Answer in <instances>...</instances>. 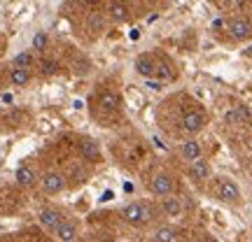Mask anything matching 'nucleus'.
Here are the masks:
<instances>
[{
    "label": "nucleus",
    "mask_w": 252,
    "mask_h": 242,
    "mask_svg": "<svg viewBox=\"0 0 252 242\" xmlns=\"http://www.w3.org/2000/svg\"><path fill=\"white\" fill-rule=\"evenodd\" d=\"M122 216H124V221L128 224H145V221H150V207L140 205V203H128V205L122 210Z\"/></svg>",
    "instance_id": "obj_1"
},
{
    "label": "nucleus",
    "mask_w": 252,
    "mask_h": 242,
    "mask_svg": "<svg viewBox=\"0 0 252 242\" xmlns=\"http://www.w3.org/2000/svg\"><path fill=\"white\" fill-rule=\"evenodd\" d=\"M203 126H206V114L201 112V109H189L185 112V117H182V128L187 131V133H198V131H203Z\"/></svg>",
    "instance_id": "obj_2"
},
{
    "label": "nucleus",
    "mask_w": 252,
    "mask_h": 242,
    "mask_svg": "<svg viewBox=\"0 0 252 242\" xmlns=\"http://www.w3.org/2000/svg\"><path fill=\"white\" fill-rule=\"evenodd\" d=\"M217 196L222 198V200H226V203H236V200L241 198V188H238L236 182L229 180V177H222L220 184H217Z\"/></svg>",
    "instance_id": "obj_3"
},
{
    "label": "nucleus",
    "mask_w": 252,
    "mask_h": 242,
    "mask_svg": "<svg viewBox=\"0 0 252 242\" xmlns=\"http://www.w3.org/2000/svg\"><path fill=\"white\" fill-rule=\"evenodd\" d=\"M150 191H152L154 196H168L173 191V182L168 175H163V172H159V175H154L152 182H150Z\"/></svg>",
    "instance_id": "obj_4"
},
{
    "label": "nucleus",
    "mask_w": 252,
    "mask_h": 242,
    "mask_svg": "<svg viewBox=\"0 0 252 242\" xmlns=\"http://www.w3.org/2000/svg\"><path fill=\"white\" fill-rule=\"evenodd\" d=\"M157 65H159V63L154 61V56H150V54H143V56L135 58V72L143 75V77H147V80L157 75Z\"/></svg>",
    "instance_id": "obj_5"
},
{
    "label": "nucleus",
    "mask_w": 252,
    "mask_h": 242,
    "mask_svg": "<svg viewBox=\"0 0 252 242\" xmlns=\"http://www.w3.org/2000/svg\"><path fill=\"white\" fill-rule=\"evenodd\" d=\"M229 33H231L234 40H245V37H250V33H252V24L248 21V19L238 17L229 24Z\"/></svg>",
    "instance_id": "obj_6"
},
{
    "label": "nucleus",
    "mask_w": 252,
    "mask_h": 242,
    "mask_svg": "<svg viewBox=\"0 0 252 242\" xmlns=\"http://www.w3.org/2000/svg\"><path fill=\"white\" fill-rule=\"evenodd\" d=\"M80 152H82V156H84L87 161H91V163L100 161V149H98V144L94 142L91 137H84V140L80 142Z\"/></svg>",
    "instance_id": "obj_7"
},
{
    "label": "nucleus",
    "mask_w": 252,
    "mask_h": 242,
    "mask_svg": "<svg viewBox=\"0 0 252 242\" xmlns=\"http://www.w3.org/2000/svg\"><path fill=\"white\" fill-rule=\"evenodd\" d=\"M42 187H45L47 193H59L65 187V180H63L59 172H47L45 177H42Z\"/></svg>",
    "instance_id": "obj_8"
},
{
    "label": "nucleus",
    "mask_w": 252,
    "mask_h": 242,
    "mask_svg": "<svg viewBox=\"0 0 252 242\" xmlns=\"http://www.w3.org/2000/svg\"><path fill=\"white\" fill-rule=\"evenodd\" d=\"M189 177L196 182H203L210 177V165H208V161H203V159H198V161L189 163Z\"/></svg>",
    "instance_id": "obj_9"
},
{
    "label": "nucleus",
    "mask_w": 252,
    "mask_h": 242,
    "mask_svg": "<svg viewBox=\"0 0 252 242\" xmlns=\"http://www.w3.org/2000/svg\"><path fill=\"white\" fill-rule=\"evenodd\" d=\"M61 221H63L61 215H59L56 210H52V207H45V210L40 212V224L45 226V228H49V231H56Z\"/></svg>",
    "instance_id": "obj_10"
},
{
    "label": "nucleus",
    "mask_w": 252,
    "mask_h": 242,
    "mask_svg": "<svg viewBox=\"0 0 252 242\" xmlns=\"http://www.w3.org/2000/svg\"><path fill=\"white\" fill-rule=\"evenodd\" d=\"M182 159L187 163H194L201 159V144L196 140H187V142L182 144Z\"/></svg>",
    "instance_id": "obj_11"
},
{
    "label": "nucleus",
    "mask_w": 252,
    "mask_h": 242,
    "mask_svg": "<svg viewBox=\"0 0 252 242\" xmlns=\"http://www.w3.org/2000/svg\"><path fill=\"white\" fill-rule=\"evenodd\" d=\"M163 212L168 216H180L182 215V203H180V198H175V196H166L163 198Z\"/></svg>",
    "instance_id": "obj_12"
},
{
    "label": "nucleus",
    "mask_w": 252,
    "mask_h": 242,
    "mask_svg": "<svg viewBox=\"0 0 252 242\" xmlns=\"http://www.w3.org/2000/svg\"><path fill=\"white\" fill-rule=\"evenodd\" d=\"M75 233H77V228H75L72 221H61L59 228H56V235H59L61 242H72L75 240Z\"/></svg>",
    "instance_id": "obj_13"
},
{
    "label": "nucleus",
    "mask_w": 252,
    "mask_h": 242,
    "mask_svg": "<svg viewBox=\"0 0 252 242\" xmlns=\"http://www.w3.org/2000/svg\"><path fill=\"white\" fill-rule=\"evenodd\" d=\"M175 238H178V231L173 226H161L154 233V242H175Z\"/></svg>",
    "instance_id": "obj_14"
},
{
    "label": "nucleus",
    "mask_w": 252,
    "mask_h": 242,
    "mask_svg": "<svg viewBox=\"0 0 252 242\" xmlns=\"http://www.w3.org/2000/svg\"><path fill=\"white\" fill-rule=\"evenodd\" d=\"M110 17L115 19V21H128V7H126L124 2H112L110 5Z\"/></svg>",
    "instance_id": "obj_15"
},
{
    "label": "nucleus",
    "mask_w": 252,
    "mask_h": 242,
    "mask_svg": "<svg viewBox=\"0 0 252 242\" xmlns=\"http://www.w3.org/2000/svg\"><path fill=\"white\" fill-rule=\"evenodd\" d=\"M9 81H12L14 86H26L28 81H31V72L14 68V70H12V75H9Z\"/></svg>",
    "instance_id": "obj_16"
},
{
    "label": "nucleus",
    "mask_w": 252,
    "mask_h": 242,
    "mask_svg": "<svg viewBox=\"0 0 252 242\" xmlns=\"http://www.w3.org/2000/svg\"><path fill=\"white\" fill-rule=\"evenodd\" d=\"M17 182L21 184V187H33V184H35V175H33L31 168H19L17 170Z\"/></svg>",
    "instance_id": "obj_17"
},
{
    "label": "nucleus",
    "mask_w": 252,
    "mask_h": 242,
    "mask_svg": "<svg viewBox=\"0 0 252 242\" xmlns=\"http://www.w3.org/2000/svg\"><path fill=\"white\" fill-rule=\"evenodd\" d=\"M224 119L229 121V124H241V121H248V109H245V108H234V109H229Z\"/></svg>",
    "instance_id": "obj_18"
},
{
    "label": "nucleus",
    "mask_w": 252,
    "mask_h": 242,
    "mask_svg": "<svg viewBox=\"0 0 252 242\" xmlns=\"http://www.w3.org/2000/svg\"><path fill=\"white\" fill-rule=\"evenodd\" d=\"M31 63H33V54H31V52H21V54L14 56L12 65L19 68V70H28V65H31Z\"/></svg>",
    "instance_id": "obj_19"
},
{
    "label": "nucleus",
    "mask_w": 252,
    "mask_h": 242,
    "mask_svg": "<svg viewBox=\"0 0 252 242\" xmlns=\"http://www.w3.org/2000/svg\"><path fill=\"white\" fill-rule=\"evenodd\" d=\"M100 105H103V109H117V105H119L117 93H112V91H105V93L100 96Z\"/></svg>",
    "instance_id": "obj_20"
},
{
    "label": "nucleus",
    "mask_w": 252,
    "mask_h": 242,
    "mask_svg": "<svg viewBox=\"0 0 252 242\" xmlns=\"http://www.w3.org/2000/svg\"><path fill=\"white\" fill-rule=\"evenodd\" d=\"M89 28L91 30H100V28H105V19H103V14L94 12V14L89 17Z\"/></svg>",
    "instance_id": "obj_21"
},
{
    "label": "nucleus",
    "mask_w": 252,
    "mask_h": 242,
    "mask_svg": "<svg viewBox=\"0 0 252 242\" xmlns=\"http://www.w3.org/2000/svg\"><path fill=\"white\" fill-rule=\"evenodd\" d=\"M47 42H49V37H47V33H35V37H33V49H37V52H42L47 47Z\"/></svg>",
    "instance_id": "obj_22"
},
{
    "label": "nucleus",
    "mask_w": 252,
    "mask_h": 242,
    "mask_svg": "<svg viewBox=\"0 0 252 242\" xmlns=\"http://www.w3.org/2000/svg\"><path fill=\"white\" fill-rule=\"evenodd\" d=\"M154 77H159V80H171V70H168L166 65H161V63H159V65H157V75H154Z\"/></svg>",
    "instance_id": "obj_23"
},
{
    "label": "nucleus",
    "mask_w": 252,
    "mask_h": 242,
    "mask_svg": "<svg viewBox=\"0 0 252 242\" xmlns=\"http://www.w3.org/2000/svg\"><path fill=\"white\" fill-rule=\"evenodd\" d=\"M42 65H45V68H42V72H45V75H52V72H56V63L54 61H45Z\"/></svg>",
    "instance_id": "obj_24"
},
{
    "label": "nucleus",
    "mask_w": 252,
    "mask_h": 242,
    "mask_svg": "<svg viewBox=\"0 0 252 242\" xmlns=\"http://www.w3.org/2000/svg\"><path fill=\"white\" fill-rule=\"evenodd\" d=\"M243 56H252V45L248 47V49H243Z\"/></svg>",
    "instance_id": "obj_25"
}]
</instances>
